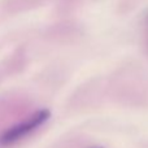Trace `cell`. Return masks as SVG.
Listing matches in <instances>:
<instances>
[{"label":"cell","instance_id":"7a4b0ae2","mask_svg":"<svg viewBox=\"0 0 148 148\" xmlns=\"http://www.w3.org/2000/svg\"><path fill=\"white\" fill-rule=\"evenodd\" d=\"M96 148H100V147H96Z\"/></svg>","mask_w":148,"mask_h":148},{"label":"cell","instance_id":"6da1fadb","mask_svg":"<svg viewBox=\"0 0 148 148\" xmlns=\"http://www.w3.org/2000/svg\"><path fill=\"white\" fill-rule=\"evenodd\" d=\"M49 117H51V112L48 109H39L34 112L29 118L3 131L0 135V147H9L21 142L26 136L33 134L42 125H44Z\"/></svg>","mask_w":148,"mask_h":148}]
</instances>
